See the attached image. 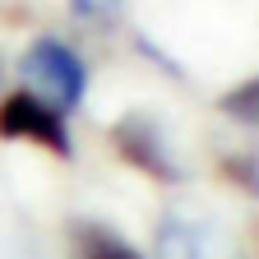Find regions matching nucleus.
<instances>
[{
    "label": "nucleus",
    "mask_w": 259,
    "mask_h": 259,
    "mask_svg": "<svg viewBox=\"0 0 259 259\" xmlns=\"http://www.w3.org/2000/svg\"><path fill=\"white\" fill-rule=\"evenodd\" d=\"M14 74L23 88H32L37 97L65 116H74L83 102H88V60L65 42L56 32H42V37H32L14 65Z\"/></svg>",
    "instance_id": "1"
},
{
    "label": "nucleus",
    "mask_w": 259,
    "mask_h": 259,
    "mask_svg": "<svg viewBox=\"0 0 259 259\" xmlns=\"http://www.w3.org/2000/svg\"><path fill=\"white\" fill-rule=\"evenodd\" d=\"M0 139L5 144H32L60 162L74 157V135H70V116L56 111L47 97H37L32 88H14L0 97Z\"/></svg>",
    "instance_id": "2"
},
{
    "label": "nucleus",
    "mask_w": 259,
    "mask_h": 259,
    "mask_svg": "<svg viewBox=\"0 0 259 259\" xmlns=\"http://www.w3.org/2000/svg\"><path fill=\"white\" fill-rule=\"evenodd\" d=\"M107 139H111V153L125 162V167H135L139 176H148L157 185H176L181 181V162H176L167 135H162V125L153 116H144V111L120 116L107 130Z\"/></svg>",
    "instance_id": "3"
},
{
    "label": "nucleus",
    "mask_w": 259,
    "mask_h": 259,
    "mask_svg": "<svg viewBox=\"0 0 259 259\" xmlns=\"http://www.w3.org/2000/svg\"><path fill=\"white\" fill-rule=\"evenodd\" d=\"M153 259H227V254H222V241L213 227L171 213L153 232Z\"/></svg>",
    "instance_id": "4"
},
{
    "label": "nucleus",
    "mask_w": 259,
    "mask_h": 259,
    "mask_svg": "<svg viewBox=\"0 0 259 259\" xmlns=\"http://www.w3.org/2000/svg\"><path fill=\"white\" fill-rule=\"evenodd\" d=\"M65 254L70 259H144L116 227L97 222V218H70V227H65Z\"/></svg>",
    "instance_id": "5"
},
{
    "label": "nucleus",
    "mask_w": 259,
    "mask_h": 259,
    "mask_svg": "<svg viewBox=\"0 0 259 259\" xmlns=\"http://www.w3.org/2000/svg\"><path fill=\"white\" fill-rule=\"evenodd\" d=\"M70 14L79 23H93V28H111L125 14V5L120 0H70Z\"/></svg>",
    "instance_id": "6"
}]
</instances>
